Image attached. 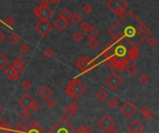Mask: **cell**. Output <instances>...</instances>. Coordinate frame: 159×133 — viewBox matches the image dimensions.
<instances>
[{"label":"cell","mask_w":159,"mask_h":133,"mask_svg":"<svg viewBox=\"0 0 159 133\" xmlns=\"http://www.w3.org/2000/svg\"><path fill=\"white\" fill-rule=\"evenodd\" d=\"M106 7H107L114 15L122 16L124 13H125L127 8V3L126 0H109V1L106 3Z\"/></svg>","instance_id":"1"},{"label":"cell","mask_w":159,"mask_h":133,"mask_svg":"<svg viewBox=\"0 0 159 133\" xmlns=\"http://www.w3.org/2000/svg\"><path fill=\"white\" fill-rule=\"evenodd\" d=\"M34 29L42 37H46L52 31L53 24H51L48 21H39L34 24Z\"/></svg>","instance_id":"2"},{"label":"cell","mask_w":159,"mask_h":133,"mask_svg":"<svg viewBox=\"0 0 159 133\" xmlns=\"http://www.w3.org/2000/svg\"><path fill=\"white\" fill-rule=\"evenodd\" d=\"M34 14L39 21H50L53 15V10L48 7H36L34 10Z\"/></svg>","instance_id":"3"},{"label":"cell","mask_w":159,"mask_h":133,"mask_svg":"<svg viewBox=\"0 0 159 133\" xmlns=\"http://www.w3.org/2000/svg\"><path fill=\"white\" fill-rule=\"evenodd\" d=\"M68 87L71 88H73L74 93V98L76 99V100L78 99V98H80V97L87 90V88L84 86L83 84L80 81H79V80H76V79L70 81L68 83Z\"/></svg>","instance_id":"4"},{"label":"cell","mask_w":159,"mask_h":133,"mask_svg":"<svg viewBox=\"0 0 159 133\" xmlns=\"http://www.w3.org/2000/svg\"><path fill=\"white\" fill-rule=\"evenodd\" d=\"M105 84L107 85L111 90H116V88L121 85L122 82H123V79L119 76V75L117 74V73H111L107 77L105 78L104 80Z\"/></svg>","instance_id":"5"},{"label":"cell","mask_w":159,"mask_h":133,"mask_svg":"<svg viewBox=\"0 0 159 133\" xmlns=\"http://www.w3.org/2000/svg\"><path fill=\"white\" fill-rule=\"evenodd\" d=\"M98 126L104 132H107L110 128L116 126V123H114V121L111 118V116H109L108 114H105V116H103L98 121Z\"/></svg>","instance_id":"6"},{"label":"cell","mask_w":159,"mask_h":133,"mask_svg":"<svg viewBox=\"0 0 159 133\" xmlns=\"http://www.w3.org/2000/svg\"><path fill=\"white\" fill-rule=\"evenodd\" d=\"M120 111L122 112V114L125 116L126 117L129 118L131 117L133 114L137 112V108L135 107V106L132 104L131 103H129V101H127V103H124L121 108H120Z\"/></svg>","instance_id":"7"},{"label":"cell","mask_w":159,"mask_h":133,"mask_svg":"<svg viewBox=\"0 0 159 133\" xmlns=\"http://www.w3.org/2000/svg\"><path fill=\"white\" fill-rule=\"evenodd\" d=\"M91 61V59L89 57L85 56V57H81L80 59H78L76 63V67L81 71V72H87L88 69H89V63Z\"/></svg>","instance_id":"8"},{"label":"cell","mask_w":159,"mask_h":133,"mask_svg":"<svg viewBox=\"0 0 159 133\" xmlns=\"http://www.w3.org/2000/svg\"><path fill=\"white\" fill-rule=\"evenodd\" d=\"M34 101V100L32 98V97H31V95L26 93V94H24V95H23L21 97V98L19 99V101H18V103H19V104L23 109H29L31 104L33 103Z\"/></svg>","instance_id":"9"},{"label":"cell","mask_w":159,"mask_h":133,"mask_svg":"<svg viewBox=\"0 0 159 133\" xmlns=\"http://www.w3.org/2000/svg\"><path fill=\"white\" fill-rule=\"evenodd\" d=\"M127 130H129V132L143 133L145 131V127L139 120H134L129 127H127Z\"/></svg>","instance_id":"10"},{"label":"cell","mask_w":159,"mask_h":133,"mask_svg":"<svg viewBox=\"0 0 159 133\" xmlns=\"http://www.w3.org/2000/svg\"><path fill=\"white\" fill-rule=\"evenodd\" d=\"M53 26H55L60 32H63V31H64L69 26V21L58 17L56 19V21H54V23H53Z\"/></svg>","instance_id":"11"},{"label":"cell","mask_w":159,"mask_h":133,"mask_svg":"<svg viewBox=\"0 0 159 133\" xmlns=\"http://www.w3.org/2000/svg\"><path fill=\"white\" fill-rule=\"evenodd\" d=\"M24 63H25L24 59L23 58V57H20V56L16 57L15 60L13 61V66H14V68L17 72H19V73H21V71L23 70Z\"/></svg>","instance_id":"12"},{"label":"cell","mask_w":159,"mask_h":133,"mask_svg":"<svg viewBox=\"0 0 159 133\" xmlns=\"http://www.w3.org/2000/svg\"><path fill=\"white\" fill-rule=\"evenodd\" d=\"M127 64V60L126 58H122L121 59H116V63H114V69L116 71L117 73L121 72V71L126 67V65Z\"/></svg>","instance_id":"13"},{"label":"cell","mask_w":159,"mask_h":133,"mask_svg":"<svg viewBox=\"0 0 159 133\" xmlns=\"http://www.w3.org/2000/svg\"><path fill=\"white\" fill-rule=\"evenodd\" d=\"M51 94H52V92L50 90V88L46 87V86L42 87L40 90H39V91H38V95L40 96L43 100H47L48 98H50Z\"/></svg>","instance_id":"14"},{"label":"cell","mask_w":159,"mask_h":133,"mask_svg":"<svg viewBox=\"0 0 159 133\" xmlns=\"http://www.w3.org/2000/svg\"><path fill=\"white\" fill-rule=\"evenodd\" d=\"M85 33V35L87 37H88L89 39H92V38H96L99 35V31L97 30L95 27H93V26H90L89 28H88Z\"/></svg>","instance_id":"15"},{"label":"cell","mask_w":159,"mask_h":133,"mask_svg":"<svg viewBox=\"0 0 159 133\" xmlns=\"http://www.w3.org/2000/svg\"><path fill=\"white\" fill-rule=\"evenodd\" d=\"M126 71H127V74L131 75V76H133L135 75L137 73H138V67H137V65L134 64V63H129L126 65Z\"/></svg>","instance_id":"16"},{"label":"cell","mask_w":159,"mask_h":133,"mask_svg":"<svg viewBox=\"0 0 159 133\" xmlns=\"http://www.w3.org/2000/svg\"><path fill=\"white\" fill-rule=\"evenodd\" d=\"M16 73H17V71L15 70L14 66H13V65L8 66V67H6L5 70H4V74H5L6 76L8 78H10V79H12V77L14 76V74ZM18 73H19V72H18Z\"/></svg>","instance_id":"17"},{"label":"cell","mask_w":159,"mask_h":133,"mask_svg":"<svg viewBox=\"0 0 159 133\" xmlns=\"http://www.w3.org/2000/svg\"><path fill=\"white\" fill-rule=\"evenodd\" d=\"M19 116L23 121H29L32 117V114H31V111L29 109H23L19 114Z\"/></svg>","instance_id":"18"},{"label":"cell","mask_w":159,"mask_h":133,"mask_svg":"<svg viewBox=\"0 0 159 133\" xmlns=\"http://www.w3.org/2000/svg\"><path fill=\"white\" fill-rule=\"evenodd\" d=\"M8 63H10V60L8 59V57L3 53H0V69H5Z\"/></svg>","instance_id":"19"},{"label":"cell","mask_w":159,"mask_h":133,"mask_svg":"<svg viewBox=\"0 0 159 133\" xmlns=\"http://www.w3.org/2000/svg\"><path fill=\"white\" fill-rule=\"evenodd\" d=\"M63 116L66 117V118H68V119H71L74 116V114H76V111L73 110L72 108L70 107V106H68V107H66L64 110H63Z\"/></svg>","instance_id":"20"},{"label":"cell","mask_w":159,"mask_h":133,"mask_svg":"<svg viewBox=\"0 0 159 133\" xmlns=\"http://www.w3.org/2000/svg\"><path fill=\"white\" fill-rule=\"evenodd\" d=\"M8 41H10L11 44H13V45H17V44L21 41V37L18 34L13 33L8 37Z\"/></svg>","instance_id":"21"},{"label":"cell","mask_w":159,"mask_h":133,"mask_svg":"<svg viewBox=\"0 0 159 133\" xmlns=\"http://www.w3.org/2000/svg\"><path fill=\"white\" fill-rule=\"evenodd\" d=\"M116 56L110 57V58H108L107 60L104 61V63H105V65L107 66L109 69H114V63H116Z\"/></svg>","instance_id":"22"},{"label":"cell","mask_w":159,"mask_h":133,"mask_svg":"<svg viewBox=\"0 0 159 133\" xmlns=\"http://www.w3.org/2000/svg\"><path fill=\"white\" fill-rule=\"evenodd\" d=\"M71 15H72V13H71V11L68 10L67 8H63V10L59 13L60 18H63V19L67 20V21H69L71 19Z\"/></svg>","instance_id":"23"},{"label":"cell","mask_w":159,"mask_h":133,"mask_svg":"<svg viewBox=\"0 0 159 133\" xmlns=\"http://www.w3.org/2000/svg\"><path fill=\"white\" fill-rule=\"evenodd\" d=\"M126 48L124 46H118L116 50H114V54L117 55V56H120V57H124V55L126 54Z\"/></svg>","instance_id":"24"},{"label":"cell","mask_w":159,"mask_h":133,"mask_svg":"<svg viewBox=\"0 0 159 133\" xmlns=\"http://www.w3.org/2000/svg\"><path fill=\"white\" fill-rule=\"evenodd\" d=\"M72 21L74 23V24H78L79 23H81L82 21V17L80 14H78V13H74V14L71 15V19Z\"/></svg>","instance_id":"25"},{"label":"cell","mask_w":159,"mask_h":133,"mask_svg":"<svg viewBox=\"0 0 159 133\" xmlns=\"http://www.w3.org/2000/svg\"><path fill=\"white\" fill-rule=\"evenodd\" d=\"M96 97L100 101H103L106 98H107V93H106L103 90H100L96 93Z\"/></svg>","instance_id":"26"},{"label":"cell","mask_w":159,"mask_h":133,"mask_svg":"<svg viewBox=\"0 0 159 133\" xmlns=\"http://www.w3.org/2000/svg\"><path fill=\"white\" fill-rule=\"evenodd\" d=\"M40 109H41V105H40V103H37V101H33V103L31 104L30 108H29V110H30V111H32V112H38V111L40 110Z\"/></svg>","instance_id":"27"},{"label":"cell","mask_w":159,"mask_h":133,"mask_svg":"<svg viewBox=\"0 0 159 133\" xmlns=\"http://www.w3.org/2000/svg\"><path fill=\"white\" fill-rule=\"evenodd\" d=\"M24 132H25V133H47L40 126L37 127L31 128V130H25ZM24 132H23V133H24Z\"/></svg>","instance_id":"28"},{"label":"cell","mask_w":159,"mask_h":133,"mask_svg":"<svg viewBox=\"0 0 159 133\" xmlns=\"http://www.w3.org/2000/svg\"><path fill=\"white\" fill-rule=\"evenodd\" d=\"M14 130L15 131L17 132H20V133H23L24 130H25V126L23 125L21 122H18L15 124V126H14Z\"/></svg>","instance_id":"29"},{"label":"cell","mask_w":159,"mask_h":133,"mask_svg":"<svg viewBox=\"0 0 159 133\" xmlns=\"http://www.w3.org/2000/svg\"><path fill=\"white\" fill-rule=\"evenodd\" d=\"M32 85H33V83L31 80H29V79H25V80H23V83H21V87H23V88L25 90H30Z\"/></svg>","instance_id":"30"},{"label":"cell","mask_w":159,"mask_h":133,"mask_svg":"<svg viewBox=\"0 0 159 133\" xmlns=\"http://www.w3.org/2000/svg\"><path fill=\"white\" fill-rule=\"evenodd\" d=\"M99 45H100V43H99V41L97 40L96 38H92V39H89V41H88V46H89V48H97L99 47Z\"/></svg>","instance_id":"31"},{"label":"cell","mask_w":159,"mask_h":133,"mask_svg":"<svg viewBox=\"0 0 159 133\" xmlns=\"http://www.w3.org/2000/svg\"><path fill=\"white\" fill-rule=\"evenodd\" d=\"M46 106L47 108H54L56 106V101L54 99H51V98H48L46 100Z\"/></svg>","instance_id":"32"},{"label":"cell","mask_w":159,"mask_h":133,"mask_svg":"<svg viewBox=\"0 0 159 133\" xmlns=\"http://www.w3.org/2000/svg\"><path fill=\"white\" fill-rule=\"evenodd\" d=\"M20 51L21 52V54H23V55L27 54V53L30 51V47L27 45V44L23 43V45H21V47H20Z\"/></svg>","instance_id":"33"},{"label":"cell","mask_w":159,"mask_h":133,"mask_svg":"<svg viewBox=\"0 0 159 133\" xmlns=\"http://www.w3.org/2000/svg\"><path fill=\"white\" fill-rule=\"evenodd\" d=\"M44 56L46 57L47 59H51L54 56V51H53L51 48H46L44 50Z\"/></svg>","instance_id":"34"},{"label":"cell","mask_w":159,"mask_h":133,"mask_svg":"<svg viewBox=\"0 0 159 133\" xmlns=\"http://www.w3.org/2000/svg\"><path fill=\"white\" fill-rule=\"evenodd\" d=\"M147 44L149 45V47H151V48H154L156 45H157V39L154 37H149L148 38V40H147Z\"/></svg>","instance_id":"35"},{"label":"cell","mask_w":159,"mask_h":133,"mask_svg":"<svg viewBox=\"0 0 159 133\" xmlns=\"http://www.w3.org/2000/svg\"><path fill=\"white\" fill-rule=\"evenodd\" d=\"M108 105H109V107L114 109L119 105V103L116 98H112V99H110V101H108Z\"/></svg>","instance_id":"36"},{"label":"cell","mask_w":159,"mask_h":133,"mask_svg":"<svg viewBox=\"0 0 159 133\" xmlns=\"http://www.w3.org/2000/svg\"><path fill=\"white\" fill-rule=\"evenodd\" d=\"M5 23L8 26V27H12L13 24L15 23V19L12 16H8L5 20Z\"/></svg>","instance_id":"37"},{"label":"cell","mask_w":159,"mask_h":133,"mask_svg":"<svg viewBox=\"0 0 159 133\" xmlns=\"http://www.w3.org/2000/svg\"><path fill=\"white\" fill-rule=\"evenodd\" d=\"M139 81L140 82V84H142V85H146V84H148V82L150 81V78L147 74H142L140 76Z\"/></svg>","instance_id":"38"},{"label":"cell","mask_w":159,"mask_h":133,"mask_svg":"<svg viewBox=\"0 0 159 133\" xmlns=\"http://www.w3.org/2000/svg\"><path fill=\"white\" fill-rule=\"evenodd\" d=\"M39 127L38 125V123L35 121V120H31L29 123H28V125L25 127V130H31V128H34V127ZM24 130V131H25Z\"/></svg>","instance_id":"39"},{"label":"cell","mask_w":159,"mask_h":133,"mask_svg":"<svg viewBox=\"0 0 159 133\" xmlns=\"http://www.w3.org/2000/svg\"><path fill=\"white\" fill-rule=\"evenodd\" d=\"M125 34H126L127 37H132L135 34V28H133V27H127V28H126Z\"/></svg>","instance_id":"40"},{"label":"cell","mask_w":159,"mask_h":133,"mask_svg":"<svg viewBox=\"0 0 159 133\" xmlns=\"http://www.w3.org/2000/svg\"><path fill=\"white\" fill-rule=\"evenodd\" d=\"M73 37H74V40H76V42H80V41H82V40H83V38H84V34H81L80 32H76V33L74 34Z\"/></svg>","instance_id":"41"},{"label":"cell","mask_w":159,"mask_h":133,"mask_svg":"<svg viewBox=\"0 0 159 133\" xmlns=\"http://www.w3.org/2000/svg\"><path fill=\"white\" fill-rule=\"evenodd\" d=\"M82 11L85 13V14L88 15L90 14L91 11H92V7L90 5H88V4H86V5H84L83 8H82Z\"/></svg>","instance_id":"42"},{"label":"cell","mask_w":159,"mask_h":133,"mask_svg":"<svg viewBox=\"0 0 159 133\" xmlns=\"http://www.w3.org/2000/svg\"><path fill=\"white\" fill-rule=\"evenodd\" d=\"M64 93H65V95L66 96H68V97H73L74 98V90H73V88H71L69 87L66 88V90H64Z\"/></svg>","instance_id":"43"},{"label":"cell","mask_w":159,"mask_h":133,"mask_svg":"<svg viewBox=\"0 0 159 133\" xmlns=\"http://www.w3.org/2000/svg\"><path fill=\"white\" fill-rule=\"evenodd\" d=\"M90 24L87 23V21H83V23H81V25H80V28H81V30H83V32H86V31L90 27Z\"/></svg>","instance_id":"44"},{"label":"cell","mask_w":159,"mask_h":133,"mask_svg":"<svg viewBox=\"0 0 159 133\" xmlns=\"http://www.w3.org/2000/svg\"><path fill=\"white\" fill-rule=\"evenodd\" d=\"M143 32H144V28L141 25H140L137 28H135V34H137L138 35H141L143 34Z\"/></svg>","instance_id":"45"},{"label":"cell","mask_w":159,"mask_h":133,"mask_svg":"<svg viewBox=\"0 0 159 133\" xmlns=\"http://www.w3.org/2000/svg\"><path fill=\"white\" fill-rule=\"evenodd\" d=\"M140 111L141 114H142V116H143V114H147V113H148V112H150V111H151V110H150V108L148 107L147 105H143L142 107L140 108Z\"/></svg>","instance_id":"46"},{"label":"cell","mask_w":159,"mask_h":133,"mask_svg":"<svg viewBox=\"0 0 159 133\" xmlns=\"http://www.w3.org/2000/svg\"><path fill=\"white\" fill-rule=\"evenodd\" d=\"M143 117L146 119L147 121H150V120H152V119L153 118V113L150 111V112H148L147 114H143Z\"/></svg>","instance_id":"47"},{"label":"cell","mask_w":159,"mask_h":133,"mask_svg":"<svg viewBox=\"0 0 159 133\" xmlns=\"http://www.w3.org/2000/svg\"><path fill=\"white\" fill-rule=\"evenodd\" d=\"M50 2L48 0H40L39 1V6L40 7H50Z\"/></svg>","instance_id":"48"},{"label":"cell","mask_w":159,"mask_h":133,"mask_svg":"<svg viewBox=\"0 0 159 133\" xmlns=\"http://www.w3.org/2000/svg\"><path fill=\"white\" fill-rule=\"evenodd\" d=\"M69 106H70V107L72 108L73 110L76 111H76L79 109V104L76 103V101H73V103H71Z\"/></svg>","instance_id":"49"},{"label":"cell","mask_w":159,"mask_h":133,"mask_svg":"<svg viewBox=\"0 0 159 133\" xmlns=\"http://www.w3.org/2000/svg\"><path fill=\"white\" fill-rule=\"evenodd\" d=\"M8 125L7 121L4 118H0V127H5Z\"/></svg>","instance_id":"50"},{"label":"cell","mask_w":159,"mask_h":133,"mask_svg":"<svg viewBox=\"0 0 159 133\" xmlns=\"http://www.w3.org/2000/svg\"><path fill=\"white\" fill-rule=\"evenodd\" d=\"M20 78H21V74H20V73H18V72H17V73L14 74V76L12 77L11 80L17 82V81H19V80H20Z\"/></svg>","instance_id":"51"},{"label":"cell","mask_w":159,"mask_h":133,"mask_svg":"<svg viewBox=\"0 0 159 133\" xmlns=\"http://www.w3.org/2000/svg\"><path fill=\"white\" fill-rule=\"evenodd\" d=\"M84 130H85V133H92L93 132V128L89 126H86L84 127Z\"/></svg>","instance_id":"52"},{"label":"cell","mask_w":159,"mask_h":133,"mask_svg":"<svg viewBox=\"0 0 159 133\" xmlns=\"http://www.w3.org/2000/svg\"><path fill=\"white\" fill-rule=\"evenodd\" d=\"M7 38L5 33H3L2 31H0V43H2L3 41H5V39Z\"/></svg>","instance_id":"53"},{"label":"cell","mask_w":159,"mask_h":133,"mask_svg":"<svg viewBox=\"0 0 159 133\" xmlns=\"http://www.w3.org/2000/svg\"><path fill=\"white\" fill-rule=\"evenodd\" d=\"M108 133H118V131H117V130L114 127H111L110 130L107 131Z\"/></svg>","instance_id":"54"},{"label":"cell","mask_w":159,"mask_h":133,"mask_svg":"<svg viewBox=\"0 0 159 133\" xmlns=\"http://www.w3.org/2000/svg\"><path fill=\"white\" fill-rule=\"evenodd\" d=\"M76 133H85V130H84V127L83 126L79 127L76 130Z\"/></svg>","instance_id":"55"},{"label":"cell","mask_w":159,"mask_h":133,"mask_svg":"<svg viewBox=\"0 0 159 133\" xmlns=\"http://www.w3.org/2000/svg\"><path fill=\"white\" fill-rule=\"evenodd\" d=\"M50 3H52V4H57V3H60L61 0H48Z\"/></svg>","instance_id":"56"},{"label":"cell","mask_w":159,"mask_h":133,"mask_svg":"<svg viewBox=\"0 0 159 133\" xmlns=\"http://www.w3.org/2000/svg\"><path fill=\"white\" fill-rule=\"evenodd\" d=\"M1 112H2V107H1V105H0V114H1Z\"/></svg>","instance_id":"57"},{"label":"cell","mask_w":159,"mask_h":133,"mask_svg":"<svg viewBox=\"0 0 159 133\" xmlns=\"http://www.w3.org/2000/svg\"><path fill=\"white\" fill-rule=\"evenodd\" d=\"M11 133H20V132H17V131H12Z\"/></svg>","instance_id":"58"},{"label":"cell","mask_w":159,"mask_h":133,"mask_svg":"<svg viewBox=\"0 0 159 133\" xmlns=\"http://www.w3.org/2000/svg\"><path fill=\"white\" fill-rule=\"evenodd\" d=\"M129 133H140V132H129Z\"/></svg>","instance_id":"59"},{"label":"cell","mask_w":159,"mask_h":133,"mask_svg":"<svg viewBox=\"0 0 159 133\" xmlns=\"http://www.w3.org/2000/svg\"><path fill=\"white\" fill-rule=\"evenodd\" d=\"M33 1H34V0H33Z\"/></svg>","instance_id":"60"}]
</instances>
